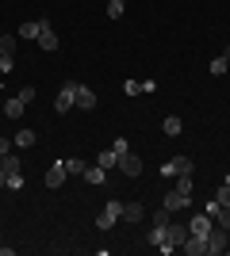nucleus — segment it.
I'll list each match as a JSON object with an SVG mask.
<instances>
[{
	"instance_id": "23",
	"label": "nucleus",
	"mask_w": 230,
	"mask_h": 256,
	"mask_svg": "<svg viewBox=\"0 0 230 256\" xmlns=\"http://www.w3.org/2000/svg\"><path fill=\"white\" fill-rule=\"evenodd\" d=\"M146 241L161 248V245H165V226H150V237H146Z\"/></svg>"
},
{
	"instance_id": "6",
	"label": "nucleus",
	"mask_w": 230,
	"mask_h": 256,
	"mask_svg": "<svg viewBox=\"0 0 230 256\" xmlns=\"http://www.w3.org/2000/svg\"><path fill=\"white\" fill-rule=\"evenodd\" d=\"M66 176H69L66 160H54V164L46 168V188H62V184H66Z\"/></svg>"
},
{
	"instance_id": "14",
	"label": "nucleus",
	"mask_w": 230,
	"mask_h": 256,
	"mask_svg": "<svg viewBox=\"0 0 230 256\" xmlns=\"http://www.w3.org/2000/svg\"><path fill=\"white\" fill-rule=\"evenodd\" d=\"M123 218H127V222H142V218H146V206L142 203H123Z\"/></svg>"
},
{
	"instance_id": "9",
	"label": "nucleus",
	"mask_w": 230,
	"mask_h": 256,
	"mask_svg": "<svg viewBox=\"0 0 230 256\" xmlns=\"http://www.w3.org/2000/svg\"><path fill=\"white\" fill-rule=\"evenodd\" d=\"M96 104H100V100H96V92H92V88L77 84V107H81V111H92Z\"/></svg>"
},
{
	"instance_id": "1",
	"label": "nucleus",
	"mask_w": 230,
	"mask_h": 256,
	"mask_svg": "<svg viewBox=\"0 0 230 256\" xmlns=\"http://www.w3.org/2000/svg\"><path fill=\"white\" fill-rule=\"evenodd\" d=\"M184 241H188V226L169 222V226H165V245L157 248V252H165V256H169L173 248H180V245H184Z\"/></svg>"
},
{
	"instance_id": "3",
	"label": "nucleus",
	"mask_w": 230,
	"mask_h": 256,
	"mask_svg": "<svg viewBox=\"0 0 230 256\" xmlns=\"http://www.w3.org/2000/svg\"><path fill=\"white\" fill-rule=\"evenodd\" d=\"M115 218H123V203H119V199H111V203L104 206V214L96 218V230H111V226H115Z\"/></svg>"
},
{
	"instance_id": "25",
	"label": "nucleus",
	"mask_w": 230,
	"mask_h": 256,
	"mask_svg": "<svg viewBox=\"0 0 230 256\" xmlns=\"http://www.w3.org/2000/svg\"><path fill=\"white\" fill-rule=\"evenodd\" d=\"M123 96H142V84L138 80H123Z\"/></svg>"
},
{
	"instance_id": "5",
	"label": "nucleus",
	"mask_w": 230,
	"mask_h": 256,
	"mask_svg": "<svg viewBox=\"0 0 230 256\" xmlns=\"http://www.w3.org/2000/svg\"><path fill=\"white\" fill-rule=\"evenodd\" d=\"M226 245H230V230L215 226V230L207 234V252H226Z\"/></svg>"
},
{
	"instance_id": "21",
	"label": "nucleus",
	"mask_w": 230,
	"mask_h": 256,
	"mask_svg": "<svg viewBox=\"0 0 230 256\" xmlns=\"http://www.w3.org/2000/svg\"><path fill=\"white\" fill-rule=\"evenodd\" d=\"M176 195H188V199H192V172H188V176H176Z\"/></svg>"
},
{
	"instance_id": "15",
	"label": "nucleus",
	"mask_w": 230,
	"mask_h": 256,
	"mask_svg": "<svg viewBox=\"0 0 230 256\" xmlns=\"http://www.w3.org/2000/svg\"><path fill=\"white\" fill-rule=\"evenodd\" d=\"M96 164H100V168H119V153H115V150H104L96 157Z\"/></svg>"
},
{
	"instance_id": "32",
	"label": "nucleus",
	"mask_w": 230,
	"mask_h": 256,
	"mask_svg": "<svg viewBox=\"0 0 230 256\" xmlns=\"http://www.w3.org/2000/svg\"><path fill=\"white\" fill-rule=\"evenodd\" d=\"M111 150H115V153H119V157H123V153L131 150V146H127V138H115V146H111Z\"/></svg>"
},
{
	"instance_id": "22",
	"label": "nucleus",
	"mask_w": 230,
	"mask_h": 256,
	"mask_svg": "<svg viewBox=\"0 0 230 256\" xmlns=\"http://www.w3.org/2000/svg\"><path fill=\"white\" fill-rule=\"evenodd\" d=\"M0 168H4V172H23V168H20V157H16V153H4Z\"/></svg>"
},
{
	"instance_id": "19",
	"label": "nucleus",
	"mask_w": 230,
	"mask_h": 256,
	"mask_svg": "<svg viewBox=\"0 0 230 256\" xmlns=\"http://www.w3.org/2000/svg\"><path fill=\"white\" fill-rule=\"evenodd\" d=\"M85 180H88V184H104V180H108V168L92 164V168H85Z\"/></svg>"
},
{
	"instance_id": "30",
	"label": "nucleus",
	"mask_w": 230,
	"mask_h": 256,
	"mask_svg": "<svg viewBox=\"0 0 230 256\" xmlns=\"http://www.w3.org/2000/svg\"><path fill=\"white\" fill-rule=\"evenodd\" d=\"M108 16H111V20H119V16H123V0H111V4H108Z\"/></svg>"
},
{
	"instance_id": "34",
	"label": "nucleus",
	"mask_w": 230,
	"mask_h": 256,
	"mask_svg": "<svg viewBox=\"0 0 230 256\" xmlns=\"http://www.w3.org/2000/svg\"><path fill=\"white\" fill-rule=\"evenodd\" d=\"M0 188H8V172L0 168Z\"/></svg>"
},
{
	"instance_id": "7",
	"label": "nucleus",
	"mask_w": 230,
	"mask_h": 256,
	"mask_svg": "<svg viewBox=\"0 0 230 256\" xmlns=\"http://www.w3.org/2000/svg\"><path fill=\"white\" fill-rule=\"evenodd\" d=\"M211 230H215L211 214H192V222H188V234H196V237H207Z\"/></svg>"
},
{
	"instance_id": "18",
	"label": "nucleus",
	"mask_w": 230,
	"mask_h": 256,
	"mask_svg": "<svg viewBox=\"0 0 230 256\" xmlns=\"http://www.w3.org/2000/svg\"><path fill=\"white\" fill-rule=\"evenodd\" d=\"M161 130H165V134H169V138H176V134L184 130V122H180V118H176V115H169V118H165V122H161Z\"/></svg>"
},
{
	"instance_id": "17",
	"label": "nucleus",
	"mask_w": 230,
	"mask_h": 256,
	"mask_svg": "<svg viewBox=\"0 0 230 256\" xmlns=\"http://www.w3.org/2000/svg\"><path fill=\"white\" fill-rule=\"evenodd\" d=\"M12 146H20V150H31V146H35V130H20V134L12 138Z\"/></svg>"
},
{
	"instance_id": "4",
	"label": "nucleus",
	"mask_w": 230,
	"mask_h": 256,
	"mask_svg": "<svg viewBox=\"0 0 230 256\" xmlns=\"http://www.w3.org/2000/svg\"><path fill=\"white\" fill-rule=\"evenodd\" d=\"M192 172V157H173L161 164V176H188Z\"/></svg>"
},
{
	"instance_id": "33",
	"label": "nucleus",
	"mask_w": 230,
	"mask_h": 256,
	"mask_svg": "<svg viewBox=\"0 0 230 256\" xmlns=\"http://www.w3.org/2000/svg\"><path fill=\"white\" fill-rule=\"evenodd\" d=\"M8 150H12V138H0V157H4Z\"/></svg>"
},
{
	"instance_id": "16",
	"label": "nucleus",
	"mask_w": 230,
	"mask_h": 256,
	"mask_svg": "<svg viewBox=\"0 0 230 256\" xmlns=\"http://www.w3.org/2000/svg\"><path fill=\"white\" fill-rule=\"evenodd\" d=\"M23 107H27V104H23L20 96H12L8 104H4V115H8V118H20V115H23Z\"/></svg>"
},
{
	"instance_id": "13",
	"label": "nucleus",
	"mask_w": 230,
	"mask_h": 256,
	"mask_svg": "<svg viewBox=\"0 0 230 256\" xmlns=\"http://www.w3.org/2000/svg\"><path fill=\"white\" fill-rule=\"evenodd\" d=\"M35 42L43 46V50H46V54H54V50H58V34H54V27H46V31H43V34H39V38H35Z\"/></svg>"
},
{
	"instance_id": "29",
	"label": "nucleus",
	"mask_w": 230,
	"mask_h": 256,
	"mask_svg": "<svg viewBox=\"0 0 230 256\" xmlns=\"http://www.w3.org/2000/svg\"><path fill=\"white\" fill-rule=\"evenodd\" d=\"M215 218H219L222 230H230V206H219V214H215Z\"/></svg>"
},
{
	"instance_id": "31",
	"label": "nucleus",
	"mask_w": 230,
	"mask_h": 256,
	"mask_svg": "<svg viewBox=\"0 0 230 256\" xmlns=\"http://www.w3.org/2000/svg\"><path fill=\"white\" fill-rule=\"evenodd\" d=\"M16 96H20L23 104H31V100H35V88H20V92H16Z\"/></svg>"
},
{
	"instance_id": "27",
	"label": "nucleus",
	"mask_w": 230,
	"mask_h": 256,
	"mask_svg": "<svg viewBox=\"0 0 230 256\" xmlns=\"http://www.w3.org/2000/svg\"><path fill=\"white\" fill-rule=\"evenodd\" d=\"M8 188L12 192H23V172H8Z\"/></svg>"
},
{
	"instance_id": "26",
	"label": "nucleus",
	"mask_w": 230,
	"mask_h": 256,
	"mask_svg": "<svg viewBox=\"0 0 230 256\" xmlns=\"http://www.w3.org/2000/svg\"><path fill=\"white\" fill-rule=\"evenodd\" d=\"M215 203H219V206H230V184H222L219 192H215Z\"/></svg>"
},
{
	"instance_id": "11",
	"label": "nucleus",
	"mask_w": 230,
	"mask_h": 256,
	"mask_svg": "<svg viewBox=\"0 0 230 256\" xmlns=\"http://www.w3.org/2000/svg\"><path fill=\"white\" fill-rule=\"evenodd\" d=\"M180 248H184L188 256H203V252H207V237H196V234H188V241H184Z\"/></svg>"
},
{
	"instance_id": "12",
	"label": "nucleus",
	"mask_w": 230,
	"mask_h": 256,
	"mask_svg": "<svg viewBox=\"0 0 230 256\" xmlns=\"http://www.w3.org/2000/svg\"><path fill=\"white\" fill-rule=\"evenodd\" d=\"M46 27H50V20H31V23H23V27H20V38H39Z\"/></svg>"
},
{
	"instance_id": "20",
	"label": "nucleus",
	"mask_w": 230,
	"mask_h": 256,
	"mask_svg": "<svg viewBox=\"0 0 230 256\" xmlns=\"http://www.w3.org/2000/svg\"><path fill=\"white\" fill-rule=\"evenodd\" d=\"M66 168H69V176H85V168H88V164H85L81 157H66Z\"/></svg>"
},
{
	"instance_id": "36",
	"label": "nucleus",
	"mask_w": 230,
	"mask_h": 256,
	"mask_svg": "<svg viewBox=\"0 0 230 256\" xmlns=\"http://www.w3.org/2000/svg\"><path fill=\"white\" fill-rule=\"evenodd\" d=\"M0 160H4V157H0Z\"/></svg>"
},
{
	"instance_id": "8",
	"label": "nucleus",
	"mask_w": 230,
	"mask_h": 256,
	"mask_svg": "<svg viewBox=\"0 0 230 256\" xmlns=\"http://www.w3.org/2000/svg\"><path fill=\"white\" fill-rule=\"evenodd\" d=\"M119 172H123V176H138V172H142V157H134V153L127 150L119 157Z\"/></svg>"
},
{
	"instance_id": "28",
	"label": "nucleus",
	"mask_w": 230,
	"mask_h": 256,
	"mask_svg": "<svg viewBox=\"0 0 230 256\" xmlns=\"http://www.w3.org/2000/svg\"><path fill=\"white\" fill-rule=\"evenodd\" d=\"M169 222H173V218H169V210H165V206H161V210H157V214L150 218V226H169Z\"/></svg>"
},
{
	"instance_id": "10",
	"label": "nucleus",
	"mask_w": 230,
	"mask_h": 256,
	"mask_svg": "<svg viewBox=\"0 0 230 256\" xmlns=\"http://www.w3.org/2000/svg\"><path fill=\"white\" fill-rule=\"evenodd\" d=\"M188 206H192V199H188V195H176V192H169V195H165V210H169V214L188 210Z\"/></svg>"
},
{
	"instance_id": "24",
	"label": "nucleus",
	"mask_w": 230,
	"mask_h": 256,
	"mask_svg": "<svg viewBox=\"0 0 230 256\" xmlns=\"http://www.w3.org/2000/svg\"><path fill=\"white\" fill-rule=\"evenodd\" d=\"M226 69H230V62H226V58H215V62H211V76H222Z\"/></svg>"
},
{
	"instance_id": "35",
	"label": "nucleus",
	"mask_w": 230,
	"mask_h": 256,
	"mask_svg": "<svg viewBox=\"0 0 230 256\" xmlns=\"http://www.w3.org/2000/svg\"><path fill=\"white\" fill-rule=\"evenodd\" d=\"M222 58H226V62H230V46H226V50H222Z\"/></svg>"
},
{
	"instance_id": "2",
	"label": "nucleus",
	"mask_w": 230,
	"mask_h": 256,
	"mask_svg": "<svg viewBox=\"0 0 230 256\" xmlns=\"http://www.w3.org/2000/svg\"><path fill=\"white\" fill-rule=\"evenodd\" d=\"M73 107H77V80H66V84L58 88V96H54V111L66 115V111H73Z\"/></svg>"
}]
</instances>
